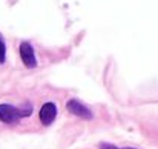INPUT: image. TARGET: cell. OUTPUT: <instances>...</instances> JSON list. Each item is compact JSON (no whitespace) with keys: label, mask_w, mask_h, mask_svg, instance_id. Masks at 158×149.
Masks as SVG:
<instances>
[{"label":"cell","mask_w":158,"mask_h":149,"mask_svg":"<svg viewBox=\"0 0 158 149\" xmlns=\"http://www.w3.org/2000/svg\"><path fill=\"white\" fill-rule=\"evenodd\" d=\"M31 104H25L23 108H15L12 104H0V121L3 123H15L23 117L31 115Z\"/></svg>","instance_id":"cell-1"},{"label":"cell","mask_w":158,"mask_h":149,"mask_svg":"<svg viewBox=\"0 0 158 149\" xmlns=\"http://www.w3.org/2000/svg\"><path fill=\"white\" fill-rule=\"evenodd\" d=\"M20 57H22L23 63L28 68H35L37 60H35V55H34V49H32V46L28 42H23L20 45Z\"/></svg>","instance_id":"cell-2"},{"label":"cell","mask_w":158,"mask_h":149,"mask_svg":"<svg viewBox=\"0 0 158 149\" xmlns=\"http://www.w3.org/2000/svg\"><path fill=\"white\" fill-rule=\"evenodd\" d=\"M55 115H57V108H55L54 103L48 101V103H45L42 106V109H40V121L43 125H46V126L51 125L55 120Z\"/></svg>","instance_id":"cell-3"},{"label":"cell","mask_w":158,"mask_h":149,"mask_svg":"<svg viewBox=\"0 0 158 149\" xmlns=\"http://www.w3.org/2000/svg\"><path fill=\"white\" fill-rule=\"evenodd\" d=\"M68 109H69L71 114H74V115H77V117H83V118H91V117H92L91 111H89L88 108H85V106H83L80 101H77V100H69V101H68Z\"/></svg>","instance_id":"cell-4"},{"label":"cell","mask_w":158,"mask_h":149,"mask_svg":"<svg viewBox=\"0 0 158 149\" xmlns=\"http://www.w3.org/2000/svg\"><path fill=\"white\" fill-rule=\"evenodd\" d=\"M5 57H6V46H5V42L0 36V63L5 62Z\"/></svg>","instance_id":"cell-5"},{"label":"cell","mask_w":158,"mask_h":149,"mask_svg":"<svg viewBox=\"0 0 158 149\" xmlns=\"http://www.w3.org/2000/svg\"><path fill=\"white\" fill-rule=\"evenodd\" d=\"M100 149H118V148H115L114 145H107V143H103V145L100 146Z\"/></svg>","instance_id":"cell-6"},{"label":"cell","mask_w":158,"mask_h":149,"mask_svg":"<svg viewBox=\"0 0 158 149\" xmlns=\"http://www.w3.org/2000/svg\"><path fill=\"white\" fill-rule=\"evenodd\" d=\"M124 149H134V148H124Z\"/></svg>","instance_id":"cell-7"}]
</instances>
